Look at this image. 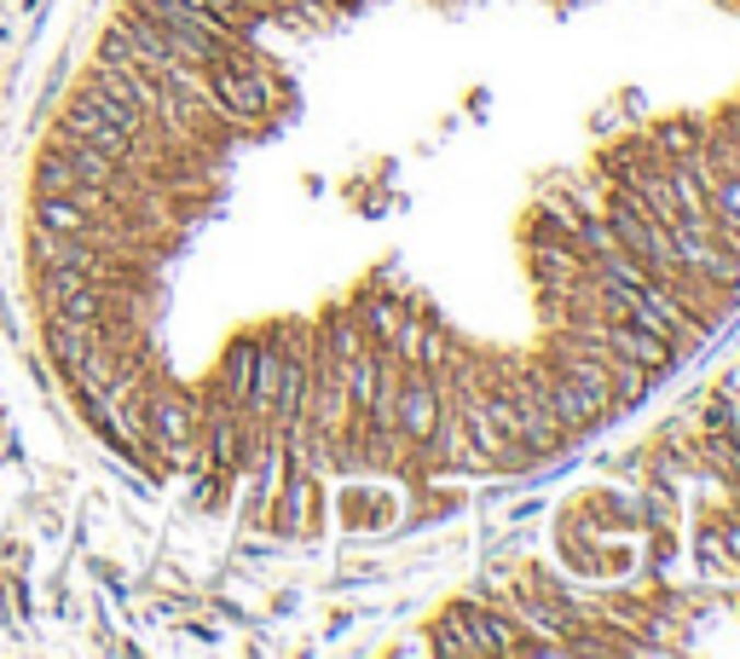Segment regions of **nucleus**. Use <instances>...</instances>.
<instances>
[{
	"label": "nucleus",
	"mask_w": 740,
	"mask_h": 659,
	"mask_svg": "<svg viewBox=\"0 0 740 659\" xmlns=\"http://www.w3.org/2000/svg\"><path fill=\"white\" fill-rule=\"evenodd\" d=\"M209 99L220 105V116L232 122V128H266V122L284 111L278 70L266 65L255 47H238V53H226L220 65H209Z\"/></svg>",
	"instance_id": "obj_1"
},
{
	"label": "nucleus",
	"mask_w": 740,
	"mask_h": 659,
	"mask_svg": "<svg viewBox=\"0 0 740 659\" xmlns=\"http://www.w3.org/2000/svg\"><path fill=\"white\" fill-rule=\"evenodd\" d=\"M498 370H504V382H509V394H516V423H521V446L532 451V463H539V475L544 469H555L573 451V435L562 423H555V411H550V400H544V382H539V365L532 359H521V365H504L498 359Z\"/></svg>",
	"instance_id": "obj_2"
},
{
	"label": "nucleus",
	"mask_w": 740,
	"mask_h": 659,
	"mask_svg": "<svg viewBox=\"0 0 740 659\" xmlns=\"http://www.w3.org/2000/svg\"><path fill=\"white\" fill-rule=\"evenodd\" d=\"M440 400H446V388L428 377V370H405V377H400L394 428H400L405 458H417V451L428 446V435H435V423H440Z\"/></svg>",
	"instance_id": "obj_3"
},
{
	"label": "nucleus",
	"mask_w": 740,
	"mask_h": 659,
	"mask_svg": "<svg viewBox=\"0 0 740 659\" xmlns=\"http://www.w3.org/2000/svg\"><path fill=\"white\" fill-rule=\"evenodd\" d=\"M532 365H539V382H544V400H550V411H555V423H562L567 428V435H573V446H579V440H590L596 435V428H608V417H602V411H596L585 394H579V388H573L567 377H562V370H555L544 354L539 359H532Z\"/></svg>",
	"instance_id": "obj_4"
},
{
	"label": "nucleus",
	"mask_w": 740,
	"mask_h": 659,
	"mask_svg": "<svg viewBox=\"0 0 740 659\" xmlns=\"http://www.w3.org/2000/svg\"><path fill=\"white\" fill-rule=\"evenodd\" d=\"M602 342H608V354H625V359H636V365H648L654 377H677L683 370V354L666 342V336H654V330H643V324H631V319H608V330H602Z\"/></svg>",
	"instance_id": "obj_5"
},
{
	"label": "nucleus",
	"mask_w": 740,
	"mask_h": 659,
	"mask_svg": "<svg viewBox=\"0 0 740 659\" xmlns=\"http://www.w3.org/2000/svg\"><path fill=\"white\" fill-rule=\"evenodd\" d=\"M336 515H342V527L354 532V539H377V532H394L400 527V509H394V492H377V486H359V481H347L336 492Z\"/></svg>",
	"instance_id": "obj_6"
},
{
	"label": "nucleus",
	"mask_w": 740,
	"mask_h": 659,
	"mask_svg": "<svg viewBox=\"0 0 740 659\" xmlns=\"http://www.w3.org/2000/svg\"><path fill=\"white\" fill-rule=\"evenodd\" d=\"M608 388H613V411H636L643 400H654L660 377H654L648 365L625 359V354H608Z\"/></svg>",
	"instance_id": "obj_7"
},
{
	"label": "nucleus",
	"mask_w": 740,
	"mask_h": 659,
	"mask_svg": "<svg viewBox=\"0 0 740 659\" xmlns=\"http://www.w3.org/2000/svg\"><path fill=\"white\" fill-rule=\"evenodd\" d=\"M648 139H654V151H660L666 162H671V157H694V151H706L712 122H701V116H671V122H654Z\"/></svg>",
	"instance_id": "obj_8"
},
{
	"label": "nucleus",
	"mask_w": 740,
	"mask_h": 659,
	"mask_svg": "<svg viewBox=\"0 0 740 659\" xmlns=\"http://www.w3.org/2000/svg\"><path fill=\"white\" fill-rule=\"evenodd\" d=\"M435 636H428V654H446V659H463V654H481V643H475V631H469V620L458 608H446L435 625H428Z\"/></svg>",
	"instance_id": "obj_9"
}]
</instances>
